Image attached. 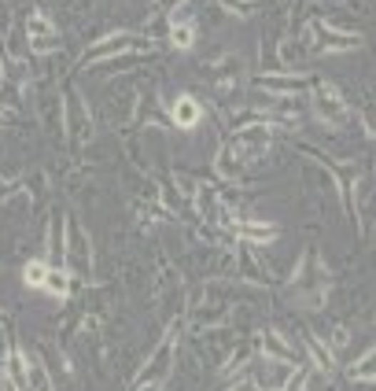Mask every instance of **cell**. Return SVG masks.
Segmentation results:
<instances>
[{"label": "cell", "instance_id": "cell-1", "mask_svg": "<svg viewBox=\"0 0 376 391\" xmlns=\"http://www.w3.org/2000/svg\"><path fill=\"white\" fill-rule=\"evenodd\" d=\"M265 148H270V129H265V126H251V129H240L229 151H236L240 163H251V159L262 156Z\"/></svg>", "mask_w": 376, "mask_h": 391}, {"label": "cell", "instance_id": "cell-2", "mask_svg": "<svg viewBox=\"0 0 376 391\" xmlns=\"http://www.w3.org/2000/svg\"><path fill=\"white\" fill-rule=\"evenodd\" d=\"M314 107H317V118L321 122H343L347 118V107H343V100L336 96V89L332 85H325V81H317V89H314Z\"/></svg>", "mask_w": 376, "mask_h": 391}, {"label": "cell", "instance_id": "cell-3", "mask_svg": "<svg viewBox=\"0 0 376 391\" xmlns=\"http://www.w3.org/2000/svg\"><path fill=\"white\" fill-rule=\"evenodd\" d=\"M30 45L34 52H52L59 45V30L49 23V15H30Z\"/></svg>", "mask_w": 376, "mask_h": 391}, {"label": "cell", "instance_id": "cell-4", "mask_svg": "<svg viewBox=\"0 0 376 391\" xmlns=\"http://www.w3.org/2000/svg\"><path fill=\"white\" fill-rule=\"evenodd\" d=\"M295 369H292V362H284V358H270L262 365V373H258V384L262 387H273V391H280L284 384H288V377H292Z\"/></svg>", "mask_w": 376, "mask_h": 391}, {"label": "cell", "instance_id": "cell-5", "mask_svg": "<svg viewBox=\"0 0 376 391\" xmlns=\"http://www.w3.org/2000/svg\"><path fill=\"white\" fill-rule=\"evenodd\" d=\"M199 115H203V111H199V103L192 96H177L173 100V122L181 126V129H192L199 122Z\"/></svg>", "mask_w": 376, "mask_h": 391}, {"label": "cell", "instance_id": "cell-6", "mask_svg": "<svg viewBox=\"0 0 376 391\" xmlns=\"http://www.w3.org/2000/svg\"><path fill=\"white\" fill-rule=\"evenodd\" d=\"M129 45H133L129 34H115V37H107L103 45H96L93 52H88V63H93V59H103V56H115V52H122V49H129Z\"/></svg>", "mask_w": 376, "mask_h": 391}, {"label": "cell", "instance_id": "cell-7", "mask_svg": "<svg viewBox=\"0 0 376 391\" xmlns=\"http://www.w3.org/2000/svg\"><path fill=\"white\" fill-rule=\"evenodd\" d=\"M44 292H52L56 299H66V295H71V277H66L63 270H49V273H44V285H41Z\"/></svg>", "mask_w": 376, "mask_h": 391}, {"label": "cell", "instance_id": "cell-8", "mask_svg": "<svg viewBox=\"0 0 376 391\" xmlns=\"http://www.w3.org/2000/svg\"><path fill=\"white\" fill-rule=\"evenodd\" d=\"M236 233L248 236V240H273L277 236V229L265 225V222H236Z\"/></svg>", "mask_w": 376, "mask_h": 391}, {"label": "cell", "instance_id": "cell-9", "mask_svg": "<svg viewBox=\"0 0 376 391\" xmlns=\"http://www.w3.org/2000/svg\"><path fill=\"white\" fill-rule=\"evenodd\" d=\"M26 384H30L34 391H52L49 373H44V365H41L37 358H30V362H26Z\"/></svg>", "mask_w": 376, "mask_h": 391}, {"label": "cell", "instance_id": "cell-10", "mask_svg": "<svg viewBox=\"0 0 376 391\" xmlns=\"http://www.w3.org/2000/svg\"><path fill=\"white\" fill-rule=\"evenodd\" d=\"M44 273H49V266H44L41 258H34V263L22 266V280H26L30 288H41V285H44Z\"/></svg>", "mask_w": 376, "mask_h": 391}, {"label": "cell", "instance_id": "cell-11", "mask_svg": "<svg viewBox=\"0 0 376 391\" xmlns=\"http://www.w3.org/2000/svg\"><path fill=\"white\" fill-rule=\"evenodd\" d=\"M170 41H173V49H192V41H195V30H192V23H173V30H170Z\"/></svg>", "mask_w": 376, "mask_h": 391}, {"label": "cell", "instance_id": "cell-12", "mask_svg": "<svg viewBox=\"0 0 376 391\" xmlns=\"http://www.w3.org/2000/svg\"><path fill=\"white\" fill-rule=\"evenodd\" d=\"M306 347H310V355H314L317 369H325V373H328V369H332V351H328V347L321 340H306Z\"/></svg>", "mask_w": 376, "mask_h": 391}, {"label": "cell", "instance_id": "cell-13", "mask_svg": "<svg viewBox=\"0 0 376 391\" xmlns=\"http://www.w3.org/2000/svg\"><path fill=\"white\" fill-rule=\"evenodd\" d=\"M350 377H354V380H369V377H372V351L365 355V365L358 362V365L350 369Z\"/></svg>", "mask_w": 376, "mask_h": 391}, {"label": "cell", "instance_id": "cell-14", "mask_svg": "<svg viewBox=\"0 0 376 391\" xmlns=\"http://www.w3.org/2000/svg\"><path fill=\"white\" fill-rule=\"evenodd\" d=\"M0 78H4V71H0Z\"/></svg>", "mask_w": 376, "mask_h": 391}]
</instances>
